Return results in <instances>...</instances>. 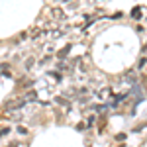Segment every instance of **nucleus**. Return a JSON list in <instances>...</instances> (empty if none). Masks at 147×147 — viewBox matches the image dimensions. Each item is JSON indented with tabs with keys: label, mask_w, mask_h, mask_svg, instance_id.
<instances>
[{
	"label": "nucleus",
	"mask_w": 147,
	"mask_h": 147,
	"mask_svg": "<svg viewBox=\"0 0 147 147\" xmlns=\"http://www.w3.org/2000/svg\"><path fill=\"white\" fill-rule=\"evenodd\" d=\"M18 131H20V134H22V136H26V134H28V129H26V127H22V125H20V127H18Z\"/></svg>",
	"instance_id": "f257e3e1"
}]
</instances>
